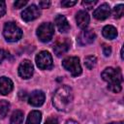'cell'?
<instances>
[{"instance_id":"cell-30","label":"cell","mask_w":124,"mask_h":124,"mask_svg":"<svg viewBox=\"0 0 124 124\" xmlns=\"http://www.w3.org/2000/svg\"><path fill=\"white\" fill-rule=\"evenodd\" d=\"M65 124H78V122H77L76 120H73V119H70V120H68V121H67V122H66Z\"/></svg>"},{"instance_id":"cell-2","label":"cell","mask_w":124,"mask_h":124,"mask_svg":"<svg viewBox=\"0 0 124 124\" xmlns=\"http://www.w3.org/2000/svg\"><path fill=\"white\" fill-rule=\"evenodd\" d=\"M102 78L108 82V88L114 92V93H118L121 91L122 86H121V82L123 80L122 78V73L120 68H106L102 74H101Z\"/></svg>"},{"instance_id":"cell-12","label":"cell","mask_w":124,"mask_h":124,"mask_svg":"<svg viewBox=\"0 0 124 124\" xmlns=\"http://www.w3.org/2000/svg\"><path fill=\"white\" fill-rule=\"evenodd\" d=\"M109 15H110V8H109V5L107 3H104L101 6H99L93 13L94 17L98 20H104L108 18Z\"/></svg>"},{"instance_id":"cell-3","label":"cell","mask_w":124,"mask_h":124,"mask_svg":"<svg viewBox=\"0 0 124 124\" xmlns=\"http://www.w3.org/2000/svg\"><path fill=\"white\" fill-rule=\"evenodd\" d=\"M3 35L8 42H17L22 37V31L15 22L10 21L4 25Z\"/></svg>"},{"instance_id":"cell-23","label":"cell","mask_w":124,"mask_h":124,"mask_svg":"<svg viewBox=\"0 0 124 124\" xmlns=\"http://www.w3.org/2000/svg\"><path fill=\"white\" fill-rule=\"evenodd\" d=\"M102 48H103V53L105 54V56H109L110 55V53H111V47L109 46H108L106 44H103Z\"/></svg>"},{"instance_id":"cell-18","label":"cell","mask_w":124,"mask_h":124,"mask_svg":"<svg viewBox=\"0 0 124 124\" xmlns=\"http://www.w3.org/2000/svg\"><path fill=\"white\" fill-rule=\"evenodd\" d=\"M23 121V112L21 110H15L11 116L10 124H22Z\"/></svg>"},{"instance_id":"cell-4","label":"cell","mask_w":124,"mask_h":124,"mask_svg":"<svg viewBox=\"0 0 124 124\" xmlns=\"http://www.w3.org/2000/svg\"><path fill=\"white\" fill-rule=\"evenodd\" d=\"M62 66L65 70L70 72V74L73 77H78L81 74V66H80L78 57L70 56L65 58L62 61Z\"/></svg>"},{"instance_id":"cell-1","label":"cell","mask_w":124,"mask_h":124,"mask_svg":"<svg viewBox=\"0 0 124 124\" xmlns=\"http://www.w3.org/2000/svg\"><path fill=\"white\" fill-rule=\"evenodd\" d=\"M74 101L73 89L68 85H62L55 91L52 104L57 110L60 111H69L72 108Z\"/></svg>"},{"instance_id":"cell-13","label":"cell","mask_w":124,"mask_h":124,"mask_svg":"<svg viewBox=\"0 0 124 124\" xmlns=\"http://www.w3.org/2000/svg\"><path fill=\"white\" fill-rule=\"evenodd\" d=\"M89 16L87 14V12L85 11H78L76 15V21H77V24L79 28H81L82 30L83 29H86V27L88 26L89 24Z\"/></svg>"},{"instance_id":"cell-6","label":"cell","mask_w":124,"mask_h":124,"mask_svg":"<svg viewBox=\"0 0 124 124\" xmlns=\"http://www.w3.org/2000/svg\"><path fill=\"white\" fill-rule=\"evenodd\" d=\"M36 64L41 70H49L52 68V56L48 51L43 50L35 57Z\"/></svg>"},{"instance_id":"cell-5","label":"cell","mask_w":124,"mask_h":124,"mask_svg":"<svg viewBox=\"0 0 124 124\" xmlns=\"http://www.w3.org/2000/svg\"><path fill=\"white\" fill-rule=\"evenodd\" d=\"M54 35V26L50 22L42 23L37 29V36L41 42H49Z\"/></svg>"},{"instance_id":"cell-24","label":"cell","mask_w":124,"mask_h":124,"mask_svg":"<svg viewBox=\"0 0 124 124\" xmlns=\"http://www.w3.org/2000/svg\"><path fill=\"white\" fill-rule=\"evenodd\" d=\"M77 4V1H71V0H64L61 2V5L65 8H69V7H72L74 5Z\"/></svg>"},{"instance_id":"cell-9","label":"cell","mask_w":124,"mask_h":124,"mask_svg":"<svg viewBox=\"0 0 124 124\" xmlns=\"http://www.w3.org/2000/svg\"><path fill=\"white\" fill-rule=\"evenodd\" d=\"M41 15L39 8L36 5H30L21 13V17L24 21H31L39 17Z\"/></svg>"},{"instance_id":"cell-14","label":"cell","mask_w":124,"mask_h":124,"mask_svg":"<svg viewBox=\"0 0 124 124\" xmlns=\"http://www.w3.org/2000/svg\"><path fill=\"white\" fill-rule=\"evenodd\" d=\"M55 25L58 28V30L61 33H67L70 30V24L67 20V18L62 15H57L54 19Z\"/></svg>"},{"instance_id":"cell-26","label":"cell","mask_w":124,"mask_h":124,"mask_svg":"<svg viewBox=\"0 0 124 124\" xmlns=\"http://www.w3.org/2000/svg\"><path fill=\"white\" fill-rule=\"evenodd\" d=\"M49 6H50V1L45 0V1H40L39 2V7L41 9H47V8H49Z\"/></svg>"},{"instance_id":"cell-21","label":"cell","mask_w":124,"mask_h":124,"mask_svg":"<svg viewBox=\"0 0 124 124\" xmlns=\"http://www.w3.org/2000/svg\"><path fill=\"white\" fill-rule=\"evenodd\" d=\"M123 7L124 6L122 4H119L113 8V16L115 18H120L123 16V10H124Z\"/></svg>"},{"instance_id":"cell-31","label":"cell","mask_w":124,"mask_h":124,"mask_svg":"<svg viewBox=\"0 0 124 124\" xmlns=\"http://www.w3.org/2000/svg\"><path fill=\"white\" fill-rule=\"evenodd\" d=\"M121 59H123V48H121Z\"/></svg>"},{"instance_id":"cell-10","label":"cell","mask_w":124,"mask_h":124,"mask_svg":"<svg viewBox=\"0 0 124 124\" xmlns=\"http://www.w3.org/2000/svg\"><path fill=\"white\" fill-rule=\"evenodd\" d=\"M70 46H71V42L65 38V39H62L60 41H57L54 46H53V51L54 53L56 54V56H61L63 54H65L69 48H70Z\"/></svg>"},{"instance_id":"cell-22","label":"cell","mask_w":124,"mask_h":124,"mask_svg":"<svg viewBox=\"0 0 124 124\" xmlns=\"http://www.w3.org/2000/svg\"><path fill=\"white\" fill-rule=\"evenodd\" d=\"M96 3H97V1H96V0H95V1H92V0H91V1H88V0H87V1H82V2H81L82 6H83V7H85L86 9H88V10L92 9V7H93Z\"/></svg>"},{"instance_id":"cell-25","label":"cell","mask_w":124,"mask_h":124,"mask_svg":"<svg viewBox=\"0 0 124 124\" xmlns=\"http://www.w3.org/2000/svg\"><path fill=\"white\" fill-rule=\"evenodd\" d=\"M27 4V1L26 0H19V1H16L15 3H14V6H15V8L16 9H20V8H23L25 5Z\"/></svg>"},{"instance_id":"cell-17","label":"cell","mask_w":124,"mask_h":124,"mask_svg":"<svg viewBox=\"0 0 124 124\" xmlns=\"http://www.w3.org/2000/svg\"><path fill=\"white\" fill-rule=\"evenodd\" d=\"M102 33H103V36L108 40H113L117 37V30L112 25H106L103 28Z\"/></svg>"},{"instance_id":"cell-19","label":"cell","mask_w":124,"mask_h":124,"mask_svg":"<svg viewBox=\"0 0 124 124\" xmlns=\"http://www.w3.org/2000/svg\"><path fill=\"white\" fill-rule=\"evenodd\" d=\"M10 108V104L6 100H1L0 101V118H4Z\"/></svg>"},{"instance_id":"cell-8","label":"cell","mask_w":124,"mask_h":124,"mask_svg":"<svg viewBox=\"0 0 124 124\" xmlns=\"http://www.w3.org/2000/svg\"><path fill=\"white\" fill-rule=\"evenodd\" d=\"M33 73H34V67H33V64L31 63V61L25 59L19 64V66H18V75L22 78H24V79L30 78L32 77Z\"/></svg>"},{"instance_id":"cell-32","label":"cell","mask_w":124,"mask_h":124,"mask_svg":"<svg viewBox=\"0 0 124 124\" xmlns=\"http://www.w3.org/2000/svg\"><path fill=\"white\" fill-rule=\"evenodd\" d=\"M108 124H123V123H122V122H118V123H117V122H116V123H115V122H112V123H108Z\"/></svg>"},{"instance_id":"cell-15","label":"cell","mask_w":124,"mask_h":124,"mask_svg":"<svg viewBox=\"0 0 124 124\" xmlns=\"http://www.w3.org/2000/svg\"><path fill=\"white\" fill-rule=\"evenodd\" d=\"M14 87L13 81L7 78V77H1L0 78V94L7 95L9 94Z\"/></svg>"},{"instance_id":"cell-28","label":"cell","mask_w":124,"mask_h":124,"mask_svg":"<svg viewBox=\"0 0 124 124\" xmlns=\"http://www.w3.org/2000/svg\"><path fill=\"white\" fill-rule=\"evenodd\" d=\"M45 124H58V120H57V118L54 117V116L48 117V118L46 120Z\"/></svg>"},{"instance_id":"cell-7","label":"cell","mask_w":124,"mask_h":124,"mask_svg":"<svg viewBox=\"0 0 124 124\" xmlns=\"http://www.w3.org/2000/svg\"><path fill=\"white\" fill-rule=\"evenodd\" d=\"M96 39V34L92 29H83L78 36L77 41L79 46H87L92 44Z\"/></svg>"},{"instance_id":"cell-29","label":"cell","mask_w":124,"mask_h":124,"mask_svg":"<svg viewBox=\"0 0 124 124\" xmlns=\"http://www.w3.org/2000/svg\"><path fill=\"white\" fill-rule=\"evenodd\" d=\"M8 56V52L6 50H4L3 48H0V63Z\"/></svg>"},{"instance_id":"cell-27","label":"cell","mask_w":124,"mask_h":124,"mask_svg":"<svg viewBox=\"0 0 124 124\" xmlns=\"http://www.w3.org/2000/svg\"><path fill=\"white\" fill-rule=\"evenodd\" d=\"M6 13V3L4 1H0V17L3 16Z\"/></svg>"},{"instance_id":"cell-20","label":"cell","mask_w":124,"mask_h":124,"mask_svg":"<svg viewBox=\"0 0 124 124\" xmlns=\"http://www.w3.org/2000/svg\"><path fill=\"white\" fill-rule=\"evenodd\" d=\"M97 64V58L93 55H89V56H86L84 58V65L87 69L89 70H92Z\"/></svg>"},{"instance_id":"cell-11","label":"cell","mask_w":124,"mask_h":124,"mask_svg":"<svg viewBox=\"0 0 124 124\" xmlns=\"http://www.w3.org/2000/svg\"><path fill=\"white\" fill-rule=\"evenodd\" d=\"M45 98V93L42 90H34L28 97V103L33 107H40L44 104Z\"/></svg>"},{"instance_id":"cell-16","label":"cell","mask_w":124,"mask_h":124,"mask_svg":"<svg viewBox=\"0 0 124 124\" xmlns=\"http://www.w3.org/2000/svg\"><path fill=\"white\" fill-rule=\"evenodd\" d=\"M42 120V112L39 110H32L29 112L25 124H40Z\"/></svg>"}]
</instances>
